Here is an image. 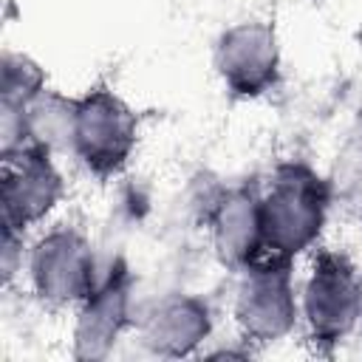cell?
<instances>
[{
	"instance_id": "5bb4252c",
	"label": "cell",
	"mask_w": 362,
	"mask_h": 362,
	"mask_svg": "<svg viewBox=\"0 0 362 362\" xmlns=\"http://www.w3.org/2000/svg\"><path fill=\"white\" fill-rule=\"evenodd\" d=\"M359 331H362V325H359Z\"/></svg>"
},
{
	"instance_id": "8fae6325",
	"label": "cell",
	"mask_w": 362,
	"mask_h": 362,
	"mask_svg": "<svg viewBox=\"0 0 362 362\" xmlns=\"http://www.w3.org/2000/svg\"><path fill=\"white\" fill-rule=\"evenodd\" d=\"M74 107L76 96H62L51 88L37 93L28 105L20 107L25 141L45 147L51 153L71 150V130H74Z\"/></svg>"
},
{
	"instance_id": "9c48e42d",
	"label": "cell",
	"mask_w": 362,
	"mask_h": 362,
	"mask_svg": "<svg viewBox=\"0 0 362 362\" xmlns=\"http://www.w3.org/2000/svg\"><path fill=\"white\" fill-rule=\"evenodd\" d=\"M206 226H209L212 252L223 269L243 272L255 260L266 257L257 189L252 187L223 189L206 215Z\"/></svg>"
},
{
	"instance_id": "4fadbf2b",
	"label": "cell",
	"mask_w": 362,
	"mask_h": 362,
	"mask_svg": "<svg viewBox=\"0 0 362 362\" xmlns=\"http://www.w3.org/2000/svg\"><path fill=\"white\" fill-rule=\"evenodd\" d=\"M23 232L17 229H6L3 226V249H0V272H3V283L11 286L17 274H23L25 269V252L28 246L23 243Z\"/></svg>"
},
{
	"instance_id": "ba28073f",
	"label": "cell",
	"mask_w": 362,
	"mask_h": 362,
	"mask_svg": "<svg viewBox=\"0 0 362 362\" xmlns=\"http://www.w3.org/2000/svg\"><path fill=\"white\" fill-rule=\"evenodd\" d=\"M133 294L130 272L124 263L107 269L96 288L76 305L71 328V354L76 359H105L113 354L122 334L130 328Z\"/></svg>"
},
{
	"instance_id": "30bf717a",
	"label": "cell",
	"mask_w": 362,
	"mask_h": 362,
	"mask_svg": "<svg viewBox=\"0 0 362 362\" xmlns=\"http://www.w3.org/2000/svg\"><path fill=\"white\" fill-rule=\"evenodd\" d=\"M212 308L206 300L175 291L158 297L139 320V339L141 345L167 359L192 356L212 334Z\"/></svg>"
},
{
	"instance_id": "277c9868",
	"label": "cell",
	"mask_w": 362,
	"mask_h": 362,
	"mask_svg": "<svg viewBox=\"0 0 362 362\" xmlns=\"http://www.w3.org/2000/svg\"><path fill=\"white\" fill-rule=\"evenodd\" d=\"M232 320L246 342L272 345L286 339L300 322L294 260L266 255L238 272Z\"/></svg>"
},
{
	"instance_id": "8992f818",
	"label": "cell",
	"mask_w": 362,
	"mask_h": 362,
	"mask_svg": "<svg viewBox=\"0 0 362 362\" xmlns=\"http://www.w3.org/2000/svg\"><path fill=\"white\" fill-rule=\"evenodd\" d=\"M54 156L57 153L37 144H25L14 153L0 156V209L6 229H17L25 235L45 223L65 201L68 184Z\"/></svg>"
},
{
	"instance_id": "7a4b0ae2",
	"label": "cell",
	"mask_w": 362,
	"mask_h": 362,
	"mask_svg": "<svg viewBox=\"0 0 362 362\" xmlns=\"http://www.w3.org/2000/svg\"><path fill=\"white\" fill-rule=\"evenodd\" d=\"M139 147V116L113 88L96 85L76 96L71 156L93 178L119 175Z\"/></svg>"
},
{
	"instance_id": "3957f363",
	"label": "cell",
	"mask_w": 362,
	"mask_h": 362,
	"mask_svg": "<svg viewBox=\"0 0 362 362\" xmlns=\"http://www.w3.org/2000/svg\"><path fill=\"white\" fill-rule=\"evenodd\" d=\"M300 320L320 348L345 342L362 325V274L337 249H320L300 288Z\"/></svg>"
},
{
	"instance_id": "5b68a950",
	"label": "cell",
	"mask_w": 362,
	"mask_h": 362,
	"mask_svg": "<svg viewBox=\"0 0 362 362\" xmlns=\"http://www.w3.org/2000/svg\"><path fill=\"white\" fill-rule=\"evenodd\" d=\"M31 294L48 308H76L99 283L93 243L76 226H48L25 252Z\"/></svg>"
},
{
	"instance_id": "6da1fadb",
	"label": "cell",
	"mask_w": 362,
	"mask_h": 362,
	"mask_svg": "<svg viewBox=\"0 0 362 362\" xmlns=\"http://www.w3.org/2000/svg\"><path fill=\"white\" fill-rule=\"evenodd\" d=\"M331 187L305 161H280L260 192L266 255L294 260L311 252L328 223Z\"/></svg>"
},
{
	"instance_id": "7c38bea8",
	"label": "cell",
	"mask_w": 362,
	"mask_h": 362,
	"mask_svg": "<svg viewBox=\"0 0 362 362\" xmlns=\"http://www.w3.org/2000/svg\"><path fill=\"white\" fill-rule=\"evenodd\" d=\"M48 88V76L37 59L23 51H6L0 62V105L23 107Z\"/></svg>"
},
{
	"instance_id": "52a82bcc",
	"label": "cell",
	"mask_w": 362,
	"mask_h": 362,
	"mask_svg": "<svg viewBox=\"0 0 362 362\" xmlns=\"http://www.w3.org/2000/svg\"><path fill=\"white\" fill-rule=\"evenodd\" d=\"M215 74L235 99H257L280 79V37L272 20H240L221 31L212 51Z\"/></svg>"
}]
</instances>
